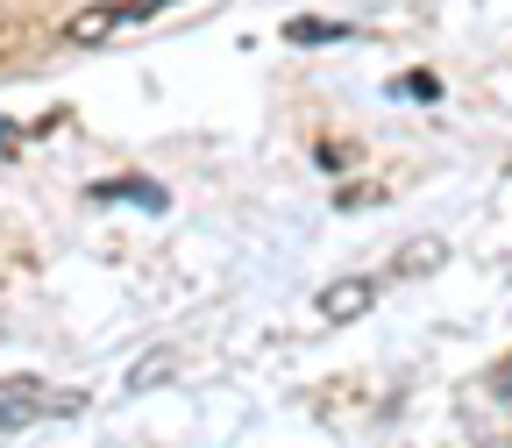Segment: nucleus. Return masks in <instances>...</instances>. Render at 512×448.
<instances>
[{
	"mask_svg": "<svg viewBox=\"0 0 512 448\" xmlns=\"http://www.w3.org/2000/svg\"><path fill=\"white\" fill-rule=\"evenodd\" d=\"M157 8H171V0H121V8H79L72 22H64V43H100V36H114V29H128V22H143V15H157Z\"/></svg>",
	"mask_w": 512,
	"mask_h": 448,
	"instance_id": "1",
	"label": "nucleus"
},
{
	"mask_svg": "<svg viewBox=\"0 0 512 448\" xmlns=\"http://www.w3.org/2000/svg\"><path fill=\"white\" fill-rule=\"evenodd\" d=\"M43 413H57V399L43 392L36 377H0V434H15V427H29Z\"/></svg>",
	"mask_w": 512,
	"mask_h": 448,
	"instance_id": "2",
	"label": "nucleus"
},
{
	"mask_svg": "<svg viewBox=\"0 0 512 448\" xmlns=\"http://www.w3.org/2000/svg\"><path fill=\"white\" fill-rule=\"evenodd\" d=\"M370 299H377V278H342V285L320 292V320H356Z\"/></svg>",
	"mask_w": 512,
	"mask_h": 448,
	"instance_id": "3",
	"label": "nucleus"
},
{
	"mask_svg": "<svg viewBox=\"0 0 512 448\" xmlns=\"http://www.w3.org/2000/svg\"><path fill=\"white\" fill-rule=\"evenodd\" d=\"M93 200H136V207H150V214H164L171 200H164V185H150V178H114V185H93Z\"/></svg>",
	"mask_w": 512,
	"mask_h": 448,
	"instance_id": "4",
	"label": "nucleus"
},
{
	"mask_svg": "<svg viewBox=\"0 0 512 448\" xmlns=\"http://www.w3.org/2000/svg\"><path fill=\"white\" fill-rule=\"evenodd\" d=\"M448 256V242L441 235H420V242H406V256H399V278H413V271H434Z\"/></svg>",
	"mask_w": 512,
	"mask_h": 448,
	"instance_id": "5",
	"label": "nucleus"
},
{
	"mask_svg": "<svg viewBox=\"0 0 512 448\" xmlns=\"http://www.w3.org/2000/svg\"><path fill=\"white\" fill-rule=\"evenodd\" d=\"M285 36H292V43H342L349 22H313V15H299V22H285Z\"/></svg>",
	"mask_w": 512,
	"mask_h": 448,
	"instance_id": "6",
	"label": "nucleus"
},
{
	"mask_svg": "<svg viewBox=\"0 0 512 448\" xmlns=\"http://www.w3.org/2000/svg\"><path fill=\"white\" fill-rule=\"evenodd\" d=\"M392 93L399 100H441V79L434 72H406V79H392Z\"/></svg>",
	"mask_w": 512,
	"mask_h": 448,
	"instance_id": "7",
	"label": "nucleus"
},
{
	"mask_svg": "<svg viewBox=\"0 0 512 448\" xmlns=\"http://www.w3.org/2000/svg\"><path fill=\"white\" fill-rule=\"evenodd\" d=\"M484 392H491V399H512V356H505V363L484 377Z\"/></svg>",
	"mask_w": 512,
	"mask_h": 448,
	"instance_id": "8",
	"label": "nucleus"
},
{
	"mask_svg": "<svg viewBox=\"0 0 512 448\" xmlns=\"http://www.w3.org/2000/svg\"><path fill=\"white\" fill-rule=\"evenodd\" d=\"M8 143H15V128H8V121H0V150H8Z\"/></svg>",
	"mask_w": 512,
	"mask_h": 448,
	"instance_id": "9",
	"label": "nucleus"
}]
</instances>
